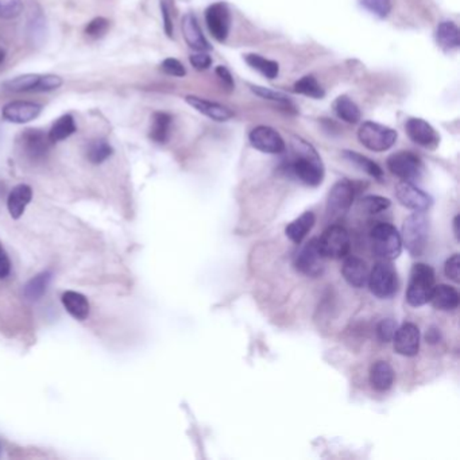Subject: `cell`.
Segmentation results:
<instances>
[{
  "label": "cell",
  "instance_id": "obj_29",
  "mask_svg": "<svg viewBox=\"0 0 460 460\" xmlns=\"http://www.w3.org/2000/svg\"><path fill=\"white\" fill-rule=\"evenodd\" d=\"M76 130H77V126H76L74 117L71 114H65L54 120V123L52 125V127L47 132V137L52 144H57V142H62V141L68 139L71 135L76 132Z\"/></svg>",
  "mask_w": 460,
  "mask_h": 460
},
{
  "label": "cell",
  "instance_id": "obj_26",
  "mask_svg": "<svg viewBox=\"0 0 460 460\" xmlns=\"http://www.w3.org/2000/svg\"><path fill=\"white\" fill-rule=\"evenodd\" d=\"M41 81V74L38 73H26L13 77L1 84V88L7 92L25 93V92H38Z\"/></svg>",
  "mask_w": 460,
  "mask_h": 460
},
{
  "label": "cell",
  "instance_id": "obj_4",
  "mask_svg": "<svg viewBox=\"0 0 460 460\" xmlns=\"http://www.w3.org/2000/svg\"><path fill=\"white\" fill-rule=\"evenodd\" d=\"M430 236V223L424 212H415L405 219L403 224V245L408 248L412 257L424 254Z\"/></svg>",
  "mask_w": 460,
  "mask_h": 460
},
{
  "label": "cell",
  "instance_id": "obj_45",
  "mask_svg": "<svg viewBox=\"0 0 460 460\" xmlns=\"http://www.w3.org/2000/svg\"><path fill=\"white\" fill-rule=\"evenodd\" d=\"M189 61H190L192 67H193L196 71H205V69H208V68L211 67V64H212V58H211V56H209L208 53H205V52H197V53L192 54V56L189 57Z\"/></svg>",
  "mask_w": 460,
  "mask_h": 460
},
{
  "label": "cell",
  "instance_id": "obj_37",
  "mask_svg": "<svg viewBox=\"0 0 460 460\" xmlns=\"http://www.w3.org/2000/svg\"><path fill=\"white\" fill-rule=\"evenodd\" d=\"M360 6L379 19L386 18L391 11V0H360Z\"/></svg>",
  "mask_w": 460,
  "mask_h": 460
},
{
  "label": "cell",
  "instance_id": "obj_25",
  "mask_svg": "<svg viewBox=\"0 0 460 460\" xmlns=\"http://www.w3.org/2000/svg\"><path fill=\"white\" fill-rule=\"evenodd\" d=\"M61 301L64 304L65 309L68 311V314L71 316L74 317L76 320H86L89 316L91 312V305L86 300V296L79 293V292H73V290H68L62 294Z\"/></svg>",
  "mask_w": 460,
  "mask_h": 460
},
{
  "label": "cell",
  "instance_id": "obj_22",
  "mask_svg": "<svg viewBox=\"0 0 460 460\" xmlns=\"http://www.w3.org/2000/svg\"><path fill=\"white\" fill-rule=\"evenodd\" d=\"M370 385L376 391H388L394 384V370L386 360H376L370 367Z\"/></svg>",
  "mask_w": 460,
  "mask_h": 460
},
{
  "label": "cell",
  "instance_id": "obj_7",
  "mask_svg": "<svg viewBox=\"0 0 460 460\" xmlns=\"http://www.w3.org/2000/svg\"><path fill=\"white\" fill-rule=\"evenodd\" d=\"M320 250L326 258H345L351 248V238L348 231L339 224H332L317 238Z\"/></svg>",
  "mask_w": 460,
  "mask_h": 460
},
{
  "label": "cell",
  "instance_id": "obj_12",
  "mask_svg": "<svg viewBox=\"0 0 460 460\" xmlns=\"http://www.w3.org/2000/svg\"><path fill=\"white\" fill-rule=\"evenodd\" d=\"M396 197L403 207L415 212H425L433 204L431 195L416 187L410 181H400L396 185Z\"/></svg>",
  "mask_w": 460,
  "mask_h": 460
},
{
  "label": "cell",
  "instance_id": "obj_24",
  "mask_svg": "<svg viewBox=\"0 0 460 460\" xmlns=\"http://www.w3.org/2000/svg\"><path fill=\"white\" fill-rule=\"evenodd\" d=\"M315 223H316L315 214L312 211H306L289 224L285 234L293 243L300 245L306 238V235L315 227Z\"/></svg>",
  "mask_w": 460,
  "mask_h": 460
},
{
  "label": "cell",
  "instance_id": "obj_31",
  "mask_svg": "<svg viewBox=\"0 0 460 460\" xmlns=\"http://www.w3.org/2000/svg\"><path fill=\"white\" fill-rule=\"evenodd\" d=\"M52 277H53V274L49 270L33 277L29 282L26 284L25 289H23V293H25L26 299H29L31 301L40 300L45 294L47 287H49V284L52 281Z\"/></svg>",
  "mask_w": 460,
  "mask_h": 460
},
{
  "label": "cell",
  "instance_id": "obj_46",
  "mask_svg": "<svg viewBox=\"0 0 460 460\" xmlns=\"http://www.w3.org/2000/svg\"><path fill=\"white\" fill-rule=\"evenodd\" d=\"M216 76L219 77V80L222 81V84L224 86V88H226L227 91H232V89L235 88L234 77H232V74H231L230 71H229L226 67H223V65L217 67V68H216Z\"/></svg>",
  "mask_w": 460,
  "mask_h": 460
},
{
  "label": "cell",
  "instance_id": "obj_23",
  "mask_svg": "<svg viewBox=\"0 0 460 460\" xmlns=\"http://www.w3.org/2000/svg\"><path fill=\"white\" fill-rule=\"evenodd\" d=\"M33 199V189L26 184H19L10 192L7 199V208L13 219H19L25 214Z\"/></svg>",
  "mask_w": 460,
  "mask_h": 460
},
{
  "label": "cell",
  "instance_id": "obj_51",
  "mask_svg": "<svg viewBox=\"0 0 460 460\" xmlns=\"http://www.w3.org/2000/svg\"><path fill=\"white\" fill-rule=\"evenodd\" d=\"M6 59V52L3 49H0V64H3Z\"/></svg>",
  "mask_w": 460,
  "mask_h": 460
},
{
  "label": "cell",
  "instance_id": "obj_42",
  "mask_svg": "<svg viewBox=\"0 0 460 460\" xmlns=\"http://www.w3.org/2000/svg\"><path fill=\"white\" fill-rule=\"evenodd\" d=\"M161 69L166 74L174 76V77H184L187 74L185 67L177 58L171 57L163 59L162 64H161Z\"/></svg>",
  "mask_w": 460,
  "mask_h": 460
},
{
  "label": "cell",
  "instance_id": "obj_47",
  "mask_svg": "<svg viewBox=\"0 0 460 460\" xmlns=\"http://www.w3.org/2000/svg\"><path fill=\"white\" fill-rule=\"evenodd\" d=\"M161 11H162V18H163V29L168 37H173V22L171 18V11H169V6L166 3V0H162L161 3Z\"/></svg>",
  "mask_w": 460,
  "mask_h": 460
},
{
  "label": "cell",
  "instance_id": "obj_15",
  "mask_svg": "<svg viewBox=\"0 0 460 460\" xmlns=\"http://www.w3.org/2000/svg\"><path fill=\"white\" fill-rule=\"evenodd\" d=\"M42 113V105L34 101L15 100L1 108V117L14 125H26L37 119Z\"/></svg>",
  "mask_w": 460,
  "mask_h": 460
},
{
  "label": "cell",
  "instance_id": "obj_43",
  "mask_svg": "<svg viewBox=\"0 0 460 460\" xmlns=\"http://www.w3.org/2000/svg\"><path fill=\"white\" fill-rule=\"evenodd\" d=\"M64 84V80L57 74H41L38 92H52Z\"/></svg>",
  "mask_w": 460,
  "mask_h": 460
},
{
  "label": "cell",
  "instance_id": "obj_32",
  "mask_svg": "<svg viewBox=\"0 0 460 460\" xmlns=\"http://www.w3.org/2000/svg\"><path fill=\"white\" fill-rule=\"evenodd\" d=\"M245 61L248 64V67L258 71L260 74H263L269 80H274L280 73L278 62H275L273 59L262 57L259 54H254V53L246 54Z\"/></svg>",
  "mask_w": 460,
  "mask_h": 460
},
{
  "label": "cell",
  "instance_id": "obj_35",
  "mask_svg": "<svg viewBox=\"0 0 460 460\" xmlns=\"http://www.w3.org/2000/svg\"><path fill=\"white\" fill-rule=\"evenodd\" d=\"M294 92L308 96V98H314V99H323L326 92L318 84L316 79L311 74L304 76L299 81H296L294 84Z\"/></svg>",
  "mask_w": 460,
  "mask_h": 460
},
{
  "label": "cell",
  "instance_id": "obj_11",
  "mask_svg": "<svg viewBox=\"0 0 460 460\" xmlns=\"http://www.w3.org/2000/svg\"><path fill=\"white\" fill-rule=\"evenodd\" d=\"M355 199V188L348 180H340L332 187L327 199V215L339 217L351 208Z\"/></svg>",
  "mask_w": 460,
  "mask_h": 460
},
{
  "label": "cell",
  "instance_id": "obj_14",
  "mask_svg": "<svg viewBox=\"0 0 460 460\" xmlns=\"http://www.w3.org/2000/svg\"><path fill=\"white\" fill-rule=\"evenodd\" d=\"M405 130L412 142L428 149L435 150L440 144V135L433 129L431 123L421 117H410L405 123Z\"/></svg>",
  "mask_w": 460,
  "mask_h": 460
},
{
  "label": "cell",
  "instance_id": "obj_20",
  "mask_svg": "<svg viewBox=\"0 0 460 460\" xmlns=\"http://www.w3.org/2000/svg\"><path fill=\"white\" fill-rule=\"evenodd\" d=\"M342 274L348 285H351L352 288L360 289L367 285L370 269L363 259L358 257H348L343 262Z\"/></svg>",
  "mask_w": 460,
  "mask_h": 460
},
{
  "label": "cell",
  "instance_id": "obj_40",
  "mask_svg": "<svg viewBox=\"0 0 460 460\" xmlns=\"http://www.w3.org/2000/svg\"><path fill=\"white\" fill-rule=\"evenodd\" d=\"M397 323L393 318H384L376 326V338L382 343H389L393 340V336L397 331Z\"/></svg>",
  "mask_w": 460,
  "mask_h": 460
},
{
  "label": "cell",
  "instance_id": "obj_44",
  "mask_svg": "<svg viewBox=\"0 0 460 460\" xmlns=\"http://www.w3.org/2000/svg\"><path fill=\"white\" fill-rule=\"evenodd\" d=\"M444 273L449 280L454 282H459L460 277V258L459 254H454L449 258L447 259L444 265Z\"/></svg>",
  "mask_w": 460,
  "mask_h": 460
},
{
  "label": "cell",
  "instance_id": "obj_49",
  "mask_svg": "<svg viewBox=\"0 0 460 460\" xmlns=\"http://www.w3.org/2000/svg\"><path fill=\"white\" fill-rule=\"evenodd\" d=\"M427 340H428L430 343H436V342H439V332L436 331V330L428 331V333H427Z\"/></svg>",
  "mask_w": 460,
  "mask_h": 460
},
{
  "label": "cell",
  "instance_id": "obj_16",
  "mask_svg": "<svg viewBox=\"0 0 460 460\" xmlns=\"http://www.w3.org/2000/svg\"><path fill=\"white\" fill-rule=\"evenodd\" d=\"M22 150L25 156L33 162H41L46 159L49 149H50V139L45 131L40 129H28L22 134Z\"/></svg>",
  "mask_w": 460,
  "mask_h": 460
},
{
  "label": "cell",
  "instance_id": "obj_28",
  "mask_svg": "<svg viewBox=\"0 0 460 460\" xmlns=\"http://www.w3.org/2000/svg\"><path fill=\"white\" fill-rule=\"evenodd\" d=\"M436 41L444 50H455L460 46L459 28L456 23L446 21L439 23L436 29Z\"/></svg>",
  "mask_w": 460,
  "mask_h": 460
},
{
  "label": "cell",
  "instance_id": "obj_9",
  "mask_svg": "<svg viewBox=\"0 0 460 460\" xmlns=\"http://www.w3.org/2000/svg\"><path fill=\"white\" fill-rule=\"evenodd\" d=\"M388 169L401 181H415L421 177L424 165L412 151H397L388 159Z\"/></svg>",
  "mask_w": 460,
  "mask_h": 460
},
{
  "label": "cell",
  "instance_id": "obj_10",
  "mask_svg": "<svg viewBox=\"0 0 460 460\" xmlns=\"http://www.w3.org/2000/svg\"><path fill=\"white\" fill-rule=\"evenodd\" d=\"M205 23L211 35L219 42H224L230 34L231 13L223 1L211 4L205 11Z\"/></svg>",
  "mask_w": 460,
  "mask_h": 460
},
{
  "label": "cell",
  "instance_id": "obj_36",
  "mask_svg": "<svg viewBox=\"0 0 460 460\" xmlns=\"http://www.w3.org/2000/svg\"><path fill=\"white\" fill-rule=\"evenodd\" d=\"M108 29H110V21L107 18L98 16L86 23L84 34L91 40H99L107 34Z\"/></svg>",
  "mask_w": 460,
  "mask_h": 460
},
{
  "label": "cell",
  "instance_id": "obj_8",
  "mask_svg": "<svg viewBox=\"0 0 460 460\" xmlns=\"http://www.w3.org/2000/svg\"><path fill=\"white\" fill-rule=\"evenodd\" d=\"M326 257L323 255L317 238L311 239L306 245L301 247L297 257L294 259V266L299 273L311 278H316L324 273Z\"/></svg>",
  "mask_w": 460,
  "mask_h": 460
},
{
  "label": "cell",
  "instance_id": "obj_33",
  "mask_svg": "<svg viewBox=\"0 0 460 460\" xmlns=\"http://www.w3.org/2000/svg\"><path fill=\"white\" fill-rule=\"evenodd\" d=\"M345 159H348L351 163L358 166L360 171L367 173L369 176L374 177L375 180L382 181L384 180V171L382 168L370 159L362 156L357 151H345Z\"/></svg>",
  "mask_w": 460,
  "mask_h": 460
},
{
  "label": "cell",
  "instance_id": "obj_27",
  "mask_svg": "<svg viewBox=\"0 0 460 460\" xmlns=\"http://www.w3.org/2000/svg\"><path fill=\"white\" fill-rule=\"evenodd\" d=\"M172 127V116L166 113H154L151 116V126L149 137L156 144H163L168 142Z\"/></svg>",
  "mask_w": 460,
  "mask_h": 460
},
{
  "label": "cell",
  "instance_id": "obj_50",
  "mask_svg": "<svg viewBox=\"0 0 460 460\" xmlns=\"http://www.w3.org/2000/svg\"><path fill=\"white\" fill-rule=\"evenodd\" d=\"M458 226H459V216H456V217L454 219V229H455V235H456V238L459 236V230H458Z\"/></svg>",
  "mask_w": 460,
  "mask_h": 460
},
{
  "label": "cell",
  "instance_id": "obj_3",
  "mask_svg": "<svg viewBox=\"0 0 460 460\" xmlns=\"http://www.w3.org/2000/svg\"><path fill=\"white\" fill-rule=\"evenodd\" d=\"M373 253L381 260H394L403 251L401 234L390 223H378L370 232Z\"/></svg>",
  "mask_w": 460,
  "mask_h": 460
},
{
  "label": "cell",
  "instance_id": "obj_41",
  "mask_svg": "<svg viewBox=\"0 0 460 460\" xmlns=\"http://www.w3.org/2000/svg\"><path fill=\"white\" fill-rule=\"evenodd\" d=\"M251 91H253L255 95H258L259 98H262V99L277 101V103L284 104V105H290V100H289V98L287 95H284V93H281V92H277V91H273V89H270V88L251 86Z\"/></svg>",
  "mask_w": 460,
  "mask_h": 460
},
{
  "label": "cell",
  "instance_id": "obj_2",
  "mask_svg": "<svg viewBox=\"0 0 460 460\" xmlns=\"http://www.w3.org/2000/svg\"><path fill=\"white\" fill-rule=\"evenodd\" d=\"M435 270L427 263H416L410 270L406 289V301L412 306H422L431 300L435 288Z\"/></svg>",
  "mask_w": 460,
  "mask_h": 460
},
{
  "label": "cell",
  "instance_id": "obj_1",
  "mask_svg": "<svg viewBox=\"0 0 460 460\" xmlns=\"http://www.w3.org/2000/svg\"><path fill=\"white\" fill-rule=\"evenodd\" d=\"M293 157L284 163V171L308 187H318L324 180V166L316 150L301 138L292 142Z\"/></svg>",
  "mask_w": 460,
  "mask_h": 460
},
{
  "label": "cell",
  "instance_id": "obj_19",
  "mask_svg": "<svg viewBox=\"0 0 460 460\" xmlns=\"http://www.w3.org/2000/svg\"><path fill=\"white\" fill-rule=\"evenodd\" d=\"M181 30H183L184 40L190 49L196 52H208L211 49V45L205 40L196 16L192 13L184 15L181 22Z\"/></svg>",
  "mask_w": 460,
  "mask_h": 460
},
{
  "label": "cell",
  "instance_id": "obj_34",
  "mask_svg": "<svg viewBox=\"0 0 460 460\" xmlns=\"http://www.w3.org/2000/svg\"><path fill=\"white\" fill-rule=\"evenodd\" d=\"M114 153L113 146L108 144L105 139H95L92 141L88 149H86V159L89 162L99 165L105 159H110Z\"/></svg>",
  "mask_w": 460,
  "mask_h": 460
},
{
  "label": "cell",
  "instance_id": "obj_30",
  "mask_svg": "<svg viewBox=\"0 0 460 460\" xmlns=\"http://www.w3.org/2000/svg\"><path fill=\"white\" fill-rule=\"evenodd\" d=\"M333 110L338 117L345 123L357 125L360 120V107L347 96H340L333 101Z\"/></svg>",
  "mask_w": 460,
  "mask_h": 460
},
{
  "label": "cell",
  "instance_id": "obj_6",
  "mask_svg": "<svg viewBox=\"0 0 460 460\" xmlns=\"http://www.w3.org/2000/svg\"><path fill=\"white\" fill-rule=\"evenodd\" d=\"M397 131L376 122H364L360 125L358 139L366 149L382 153L391 149L397 141Z\"/></svg>",
  "mask_w": 460,
  "mask_h": 460
},
{
  "label": "cell",
  "instance_id": "obj_48",
  "mask_svg": "<svg viewBox=\"0 0 460 460\" xmlns=\"http://www.w3.org/2000/svg\"><path fill=\"white\" fill-rule=\"evenodd\" d=\"M11 270V262L8 259L7 253L4 251L3 246L0 245V280L6 278Z\"/></svg>",
  "mask_w": 460,
  "mask_h": 460
},
{
  "label": "cell",
  "instance_id": "obj_38",
  "mask_svg": "<svg viewBox=\"0 0 460 460\" xmlns=\"http://www.w3.org/2000/svg\"><path fill=\"white\" fill-rule=\"evenodd\" d=\"M360 205L369 214H379V212H384V211L388 209L389 207H390V200L386 197H382V196L369 195V196L362 199Z\"/></svg>",
  "mask_w": 460,
  "mask_h": 460
},
{
  "label": "cell",
  "instance_id": "obj_17",
  "mask_svg": "<svg viewBox=\"0 0 460 460\" xmlns=\"http://www.w3.org/2000/svg\"><path fill=\"white\" fill-rule=\"evenodd\" d=\"M421 335L418 326L413 323H405L393 336V345L397 354L403 357H416L420 350Z\"/></svg>",
  "mask_w": 460,
  "mask_h": 460
},
{
  "label": "cell",
  "instance_id": "obj_18",
  "mask_svg": "<svg viewBox=\"0 0 460 460\" xmlns=\"http://www.w3.org/2000/svg\"><path fill=\"white\" fill-rule=\"evenodd\" d=\"M185 101L197 113H200L202 115H205L215 122H227L234 116V113L229 107L215 103V101L207 100V99H202L199 96H192V95L187 96Z\"/></svg>",
  "mask_w": 460,
  "mask_h": 460
},
{
  "label": "cell",
  "instance_id": "obj_52",
  "mask_svg": "<svg viewBox=\"0 0 460 460\" xmlns=\"http://www.w3.org/2000/svg\"><path fill=\"white\" fill-rule=\"evenodd\" d=\"M0 451H1V444H0Z\"/></svg>",
  "mask_w": 460,
  "mask_h": 460
},
{
  "label": "cell",
  "instance_id": "obj_39",
  "mask_svg": "<svg viewBox=\"0 0 460 460\" xmlns=\"http://www.w3.org/2000/svg\"><path fill=\"white\" fill-rule=\"evenodd\" d=\"M23 11V0H0V19L13 21Z\"/></svg>",
  "mask_w": 460,
  "mask_h": 460
},
{
  "label": "cell",
  "instance_id": "obj_5",
  "mask_svg": "<svg viewBox=\"0 0 460 460\" xmlns=\"http://www.w3.org/2000/svg\"><path fill=\"white\" fill-rule=\"evenodd\" d=\"M367 285L375 297L381 300L391 299L400 287L397 270L389 260H379L370 270Z\"/></svg>",
  "mask_w": 460,
  "mask_h": 460
},
{
  "label": "cell",
  "instance_id": "obj_21",
  "mask_svg": "<svg viewBox=\"0 0 460 460\" xmlns=\"http://www.w3.org/2000/svg\"><path fill=\"white\" fill-rule=\"evenodd\" d=\"M430 302L433 305V308L439 311H455L459 306V293L456 289L446 284L435 285Z\"/></svg>",
  "mask_w": 460,
  "mask_h": 460
},
{
  "label": "cell",
  "instance_id": "obj_13",
  "mask_svg": "<svg viewBox=\"0 0 460 460\" xmlns=\"http://www.w3.org/2000/svg\"><path fill=\"white\" fill-rule=\"evenodd\" d=\"M248 139L254 149L266 154H281L287 149L285 141L280 132L269 126H258L251 130Z\"/></svg>",
  "mask_w": 460,
  "mask_h": 460
}]
</instances>
